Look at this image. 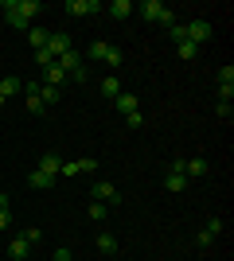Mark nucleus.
<instances>
[{"mask_svg": "<svg viewBox=\"0 0 234 261\" xmlns=\"http://www.w3.org/2000/svg\"><path fill=\"white\" fill-rule=\"evenodd\" d=\"M141 16H145L148 23H168V28H172V12H168V4H160V0H145V4H141Z\"/></svg>", "mask_w": 234, "mask_h": 261, "instance_id": "f257e3e1", "label": "nucleus"}, {"mask_svg": "<svg viewBox=\"0 0 234 261\" xmlns=\"http://www.w3.org/2000/svg\"><path fill=\"white\" fill-rule=\"evenodd\" d=\"M184 35H188V43H207L211 39V23L207 20H191V23H184Z\"/></svg>", "mask_w": 234, "mask_h": 261, "instance_id": "f03ea898", "label": "nucleus"}, {"mask_svg": "<svg viewBox=\"0 0 234 261\" xmlns=\"http://www.w3.org/2000/svg\"><path fill=\"white\" fill-rule=\"evenodd\" d=\"M90 195L98 199V203H121V195H117V187H113L110 179H98V184L90 187Z\"/></svg>", "mask_w": 234, "mask_h": 261, "instance_id": "7ed1b4c3", "label": "nucleus"}, {"mask_svg": "<svg viewBox=\"0 0 234 261\" xmlns=\"http://www.w3.org/2000/svg\"><path fill=\"white\" fill-rule=\"evenodd\" d=\"M219 234H223V218H211V222H207V226L199 230V238H195V246H211V242L219 238Z\"/></svg>", "mask_w": 234, "mask_h": 261, "instance_id": "20e7f679", "label": "nucleus"}, {"mask_svg": "<svg viewBox=\"0 0 234 261\" xmlns=\"http://www.w3.org/2000/svg\"><path fill=\"white\" fill-rule=\"evenodd\" d=\"M23 94H28V113H35V117H39V113H43V101H39V82H23Z\"/></svg>", "mask_w": 234, "mask_h": 261, "instance_id": "39448f33", "label": "nucleus"}, {"mask_svg": "<svg viewBox=\"0 0 234 261\" xmlns=\"http://www.w3.org/2000/svg\"><path fill=\"white\" fill-rule=\"evenodd\" d=\"M67 12L70 16H94V12H101L98 0H67Z\"/></svg>", "mask_w": 234, "mask_h": 261, "instance_id": "423d86ee", "label": "nucleus"}, {"mask_svg": "<svg viewBox=\"0 0 234 261\" xmlns=\"http://www.w3.org/2000/svg\"><path fill=\"white\" fill-rule=\"evenodd\" d=\"M207 172H211V164L203 160V156H195V160H184V175H188V179H203Z\"/></svg>", "mask_w": 234, "mask_h": 261, "instance_id": "0eeeda50", "label": "nucleus"}, {"mask_svg": "<svg viewBox=\"0 0 234 261\" xmlns=\"http://www.w3.org/2000/svg\"><path fill=\"white\" fill-rule=\"evenodd\" d=\"M55 63H59V66H63V70H67V74H74V70H82V66H86V63H82V55H78V51H74V47H70V51H67V55H59Z\"/></svg>", "mask_w": 234, "mask_h": 261, "instance_id": "6e6552de", "label": "nucleus"}, {"mask_svg": "<svg viewBox=\"0 0 234 261\" xmlns=\"http://www.w3.org/2000/svg\"><path fill=\"white\" fill-rule=\"evenodd\" d=\"M47 51L55 55V59H59V55H67V51H70V35H63V32H51V39H47Z\"/></svg>", "mask_w": 234, "mask_h": 261, "instance_id": "1a4fd4ad", "label": "nucleus"}, {"mask_svg": "<svg viewBox=\"0 0 234 261\" xmlns=\"http://www.w3.org/2000/svg\"><path fill=\"white\" fill-rule=\"evenodd\" d=\"M39 172H47V175H55V179H59V172H63V160H59L55 152H43V156H39Z\"/></svg>", "mask_w": 234, "mask_h": 261, "instance_id": "9d476101", "label": "nucleus"}, {"mask_svg": "<svg viewBox=\"0 0 234 261\" xmlns=\"http://www.w3.org/2000/svg\"><path fill=\"white\" fill-rule=\"evenodd\" d=\"M113 106H117V113H125V117H129V113H137V94H117V98H113Z\"/></svg>", "mask_w": 234, "mask_h": 261, "instance_id": "9b49d317", "label": "nucleus"}, {"mask_svg": "<svg viewBox=\"0 0 234 261\" xmlns=\"http://www.w3.org/2000/svg\"><path fill=\"white\" fill-rule=\"evenodd\" d=\"M106 12H110L113 20H129V16H133V4H129V0H113Z\"/></svg>", "mask_w": 234, "mask_h": 261, "instance_id": "f8f14e48", "label": "nucleus"}, {"mask_svg": "<svg viewBox=\"0 0 234 261\" xmlns=\"http://www.w3.org/2000/svg\"><path fill=\"white\" fill-rule=\"evenodd\" d=\"M63 78H67V70H63V66H59V63H51V66H47V70H43V86H59Z\"/></svg>", "mask_w": 234, "mask_h": 261, "instance_id": "ddd939ff", "label": "nucleus"}, {"mask_svg": "<svg viewBox=\"0 0 234 261\" xmlns=\"http://www.w3.org/2000/svg\"><path fill=\"white\" fill-rule=\"evenodd\" d=\"M28 184L39 187V191H47V187H55V175H47V172H39V168H35V172L28 175Z\"/></svg>", "mask_w": 234, "mask_h": 261, "instance_id": "4468645a", "label": "nucleus"}, {"mask_svg": "<svg viewBox=\"0 0 234 261\" xmlns=\"http://www.w3.org/2000/svg\"><path fill=\"white\" fill-rule=\"evenodd\" d=\"M101 94H106L110 101L121 94V82H117V74H106V78H101Z\"/></svg>", "mask_w": 234, "mask_h": 261, "instance_id": "2eb2a0df", "label": "nucleus"}, {"mask_svg": "<svg viewBox=\"0 0 234 261\" xmlns=\"http://www.w3.org/2000/svg\"><path fill=\"white\" fill-rule=\"evenodd\" d=\"M164 187H168V191H184V187H188V175H184V172H168Z\"/></svg>", "mask_w": 234, "mask_h": 261, "instance_id": "dca6fc26", "label": "nucleus"}, {"mask_svg": "<svg viewBox=\"0 0 234 261\" xmlns=\"http://www.w3.org/2000/svg\"><path fill=\"white\" fill-rule=\"evenodd\" d=\"M47 39H51V32H43V28H28V43L39 51V47H47Z\"/></svg>", "mask_w": 234, "mask_h": 261, "instance_id": "f3484780", "label": "nucleus"}, {"mask_svg": "<svg viewBox=\"0 0 234 261\" xmlns=\"http://www.w3.org/2000/svg\"><path fill=\"white\" fill-rule=\"evenodd\" d=\"M101 63H106V66H113V70H117V66H121L125 63V51H121V47H106V59H101Z\"/></svg>", "mask_w": 234, "mask_h": 261, "instance_id": "a211bd4d", "label": "nucleus"}, {"mask_svg": "<svg viewBox=\"0 0 234 261\" xmlns=\"http://www.w3.org/2000/svg\"><path fill=\"white\" fill-rule=\"evenodd\" d=\"M59 98H63V90H59V86H39V101H43V106H55Z\"/></svg>", "mask_w": 234, "mask_h": 261, "instance_id": "6ab92c4d", "label": "nucleus"}, {"mask_svg": "<svg viewBox=\"0 0 234 261\" xmlns=\"http://www.w3.org/2000/svg\"><path fill=\"white\" fill-rule=\"evenodd\" d=\"M98 250H101V253H117V238L101 230V234H98Z\"/></svg>", "mask_w": 234, "mask_h": 261, "instance_id": "aec40b11", "label": "nucleus"}, {"mask_svg": "<svg viewBox=\"0 0 234 261\" xmlns=\"http://www.w3.org/2000/svg\"><path fill=\"white\" fill-rule=\"evenodd\" d=\"M28 250H32V246H28L23 238H12V257H16V261H23V257H28Z\"/></svg>", "mask_w": 234, "mask_h": 261, "instance_id": "412c9836", "label": "nucleus"}, {"mask_svg": "<svg viewBox=\"0 0 234 261\" xmlns=\"http://www.w3.org/2000/svg\"><path fill=\"white\" fill-rule=\"evenodd\" d=\"M176 51H179V59H184V63H191V59H195V51H199V47H195V43H188V39H184V43H179Z\"/></svg>", "mask_w": 234, "mask_h": 261, "instance_id": "4be33fe9", "label": "nucleus"}, {"mask_svg": "<svg viewBox=\"0 0 234 261\" xmlns=\"http://www.w3.org/2000/svg\"><path fill=\"white\" fill-rule=\"evenodd\" d=\"M51 63H55V55L47 51V47H39V51H35V66H43V70H47Z\"/></svg>", "mask_w": 234, "mask_h": 261, "instance_id": "5701e85b", "label": "nucleus"}, {"mask_svg": "<svg viewBox=\"0 0 234 261\" xmlns=\"http://www.w3.org/2000/svg\"><path fill=\"white\" fill-rule=\"evenodd\" d=\"M74 168L78 172H98V160H94V156H82V160H74Z\"/></svg>", "mask_w": 234, "mask_h": 261, "instance_id": "b1692460", "label": "nucleus"}, {"mask_svg": "<svg viewBox=\"0 0 234 261\" xmlns=\"http://www.w3.org/2000/svg\"><path fill=\"white\" fill-rule=\"evenodd\" d=\"M90 218L101 222V218H106V203H90Z\"/></svg>", "mask_w": 234, "mask_h": 261, "instance_id": "393cba45", "label": "nucleus"}, {"mask_svg": "<svg viewBox=\"0 0 234 261\" xmlns=\"http://www.w3.org/2000/svg\"><path fill=\"white\" fill-rule=\"evenodd\" d=\"M125 125H129V129H141V125H145V117H141V109H137V113H129V117H125Z\"/></svg>", "mask_w": 234, "mask_h": 261, "instance_id": "a878e982", "label": "nucleus"}, {"mask_svg": "<svg viewBox=\"0 0 234 261\" xmlns=\"http://www.w3.org/2000/svg\"><path fill=\"white\" fill-rule=\"evenodd\" d=\"M20 238H23V242H28V246H35V242H39V238H43V230H23V234H20Z\"/></svg>", "mask_w": 234, "mask_h": 261, "instance_id": "bb28decb", "label": "nucleus"}, {"mask_svg": "<svg viewBox=\"0 0 234 261\" xmlns=\"http://www.w3.org/2000/svg\"><path fill=\"white\" fill-rule=\"evenodd\" d=\"M106 47H110V43H101V39H98V43L90 47V59H106Z\"/></svg>", "mask_w": 234, "mask_h": 261, "instance_id": "cd10ccee", "label": "nucleus"}, {"mask_svg": "<svg viewBox=\"0 0 234 261\" xmlns=\"http://www.w3.org/2000/svg\"><path fill=\"white\" fill-rule=\"evenodd\" d=\"M168 32H172V39H176V43H184V39H188V35H184V23H172Z\"/></svg>", "mask_w": 234, "mask_h": 261, "instance_id": "c85d7f7f", "label": "nucleus"}, {"mask_svg": "<svg viewBox=\"0 0 234 261\" xmlns=\"http://www.w3.org/2000/svg\"><path fill=\"white\" fill-rule=\"evenodd\" d=\"M230 113H234V106H230V101H219V117H223V121H230Z\"/></svg>", "mask_w": 234, "mask_h": 261, "instance_id": "c756f323", "label": "nucleus"}, {"mask_svg": "<svg viewBox=\"0 0 234 261\" xmlns=\"http://www.w3.org/2000/svg\"><path fill=\"white\" fill-rule=\"evenodd\" d=\"M51 261H70V250H55V257Z\"/></svg>", "mask_w": 234, "mask_h": 261, "instance_id": "7c9ffc66", "label": "nucleus"}, {"mask_svg": "<svg viewBox=\"0 0 234 261\" xmlns=\"http://www.w3.org/2000/svg\"><path fill=\"white\" fill-rule=\"evenodd\" d=\"M8 222H12V215H8V211H0V230H8Z\"/></svg>", "mask_w": 234, "mask_h": 261, "instance_id": "2f4dec72", "label": "nucleus"}, {"mask_svg": "<svg viewBox=\"0 0 234 261\" xmlns=\"http://www.w3.org/2000/svg\"><path fill=\"white\" fill-rule=\"evenodd\" d=\"M0 211H8V195L4 191H0Z\"/></svg>", "mask_w": 234, "mask_h": 261, "instance_id": "473e14b6", "label": "nucleus"}, {"mask_svg": "<svg viewBox=\"0 0 234 261\" xmlns=\"http://www.w3.org/2000/svg\"><path fill=\"white\" fill-rule=\"evenodd\" d=\"M4 106H8V98H0V109H4Z\"/></svg>", "mask_w": 234, "mask_h": 261, "instance_id": "72a5a7b5", "label": "nucleus"}]
</instances>
